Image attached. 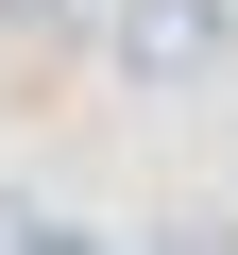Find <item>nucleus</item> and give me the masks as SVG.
Masks as SVG:
<instances>
[{"instance_id": "1", "label": "nucleus", "mask_w": 238, "mask_h": 255, "mask_svg": "<svg viewBox=\"0 0 238 255\" xmlns=\"http://www.w3.org/2000/svg\"><path fill=\"white\" fill-rule=\"evenodd\" d=\"M102 68L119 85H221L238 68V0H102Z\"/></svg>"}, {"instance_id": "2", "label": "nucleus", "mask_w": 238, "mask_h": 255, "mask_svg": "<svg viewBox=\"0 0 238 255\" xmlns=\"http://www.w3.org/2000/svg\"><path fill=\"white\" fill-rule=\"evenodd\" d=\"M136 255H238V221H221V204H187V221H153Z\"/></svg>"}, {"instance_id": "3", "label": "nucleus", "mask_w": 238, "mask_h": 255, "mask_svg": "<svg viewBox=\"0 0 238 255\" xmlns=\"http://www.w3.org/2000/svg\"><path fill=\"white\" fill-rule=\"evenodd\" d=\"M17 255H119V238H85V221H17Z\"/></svg>"}, {"instance_id": "4", "label": "nucleus", "mask_w": 238, "mask_h": 255, "mask_svg": "<svg viewBox=\"0 0 238 255\" xmlns=\"http://www.w3.org/2000/svg\"><path fill=\"white\" fill-rule=\"evenodd\" d=\"M0 17H85V0H0Z\"/></svg>"}]
</instances>
